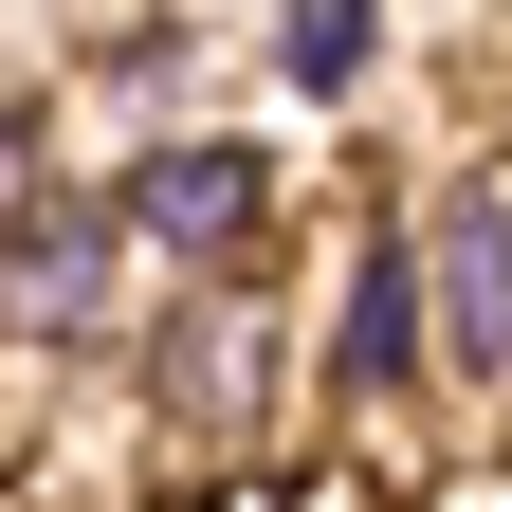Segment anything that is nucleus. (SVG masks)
<instances>
[{
  "label": "nucleus",
  "mask_w": 512,
  "mask_h": 512,
  "mask_svg": "<svg viewBox=\"0 0 512 512\" xmlns=\"http://www.w3.org/2000/svg\"><path fill=\"white\" fill-rule=\"evenodd\" d=\"M421 330L476 384H512V165L439 183V220H421Z\"/></svg>",
  "instance_id": "obj_4"
},
{
  "label": "nucleus",
  "mask_w": 512,
  "mask_h": 512,
  "mask_svg": "<svg viewBox=\"0 0 512 512\" xmlns=\"http://www.w3.org/2000/svg\"><path fill=\"white\" fill-rule=\"evenodd\" d=\"M128 238L165 256V275H220V256H256L275 238V202H293V147L275 128H165V147H128Z\"/></svg>",
  "instance_id": "obj_3"
},
{
  "label": "nucleus",
  "mask_w": 512,
  "mask_h": 512,
  "mask_svg": "<svg viewBox=\"0 0 512 512\" xmlns=\"http://www.w3.org/2000/svg\"><path fill=\"white\" fill-rule=\"evenodd\" d=\"M366 55H384V0H293V37H275V74H293L311 110H330V92L366 74Z\"/></svg>",
  "instance_id": "obj_6"
},
{
  "label": "nucleus",
  "mask_w": 512,
  "mask_h": 512,
  "mask_svg": "<svg viewBox=\"0 0 512 512\" xmlns=\"http://www.w3.org/2000/svg\"><path fill=\"white\" fill-rule=\"evenodd\" d=\"M128 384H147V421L183 439V458H256L275 439V384H293V311L256 256H220V275H165L147 293V330H128Z\"/></svg>",
  "instance_id": "obj_1"
},
{
  "label": "nucleus",
  "mask_w": 512,
  "mask_h": 512,
  "mask_svg": "<svg viewBox=\"0 0 512 512\" xmlns=\"http://www.w3.org/2000/svg\"><path fill=\"white\" fill-rule=\"evenodd\" d=\"M403 384H421V238L384 220L348 256V330H330V421L348 439H403Z\"/></svg>",
  "instance_id": "obj_5"
},
{
  "label": "nucleus",
  "mask_w": 512,
  "mask_h": 512,
  "mask_svg": "<svg viewBox=\"0 0 512 512\" xmlns=\"http://www.w3.org/2000/svg\"><path fill=\"white\" fill-rule=\"evenodd\" d=\"M128 311H147V238H128L110 183H19L0 202V348H37V366H74L110 348Z\"/></svg>",
  "instance_id": "obj_2"
}]
</instances>
